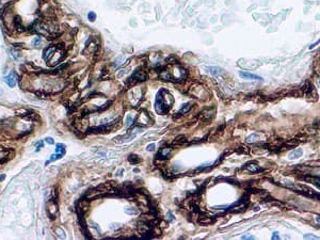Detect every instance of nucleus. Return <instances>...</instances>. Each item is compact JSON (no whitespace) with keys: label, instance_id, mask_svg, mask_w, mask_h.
Masks as SVG:
<instances>
[{"label":"nucleus","instance_id":"8","mask_svg":"<svg viewBox=\"0 0 320 240\" xmlns=\"http://www.w3.org/2000/svg\"><path fill=\"white\" fill-rule=\"evenodd\" d=\"M56 49H57V47L56 46H50V47H48L47 49L44 51V53H43V58H44V60H46V61H48L53 55H55V52H56Z\"/></svg>","mask_w":320,"mask_h":240},{"label":"nucleus","instance_id":"3","mask_svg":"<svg viewBox=\"0 0 320 240\" xmlns=\"http://www.w3.org/2000/svg\"><path fill=\"white\" fill-rule=\"evenodd\" d=\"M146 79H147V75L144 73L143 70L139 69L128 79V85L129 86H134V85H136V83H138V82L145 81Z\"/></svg>","mask_w":320,"mask_h":240},{"label":"nucleus","instance_id":"13","mask_svg":"<svg viewBox=\"0 0 320 240\" xmlns=\"http://www.w3.org/2000/svg\"><path fill=\"white\" fill-rule=\"evenodd\" d=\"M128 161L130 163H132V164H138V163L141 162V158L139 157L138 155H136V154H131L128 157Z\"/></svg>","mask_w":320,"mask_h":240},{"label":"nucleus","instance_id":"1","mask_svg":"<svg viewBox=\"0 0 320 240\" xmlns=\"http://www.w3.org/2000/svg\"><path fill=\"white\" fill-rule=\"evenodd\" d=\"M174 103V98L171 95L170 92H168L167 90L162 89L158 92L156 96V103H155V110L159 113V114H164L167 111L172 107Z\"/></svg>","mask_w":320,"mask_h":240},{"label":"nucleus","instance_id":"6","mask_svg":"<svg viewBox=\"0 0 320 240\" xmlns=\"http://www.w3.org/2000/svg\"><path fill=\"white\" fill-rule=\"evenodd\" d=\"M239 76L244 78V79H251V80H258V81H262L263 78L259 77L257 75H254V74H251V73H247V71H239Z\"/></svg>","mask_w":320,"mask_h":240},{"label":"nucleus","instance_id":"14","mask_svg":"<svg viewBox=\"0 0 320 240\" xmlns=\"http://www.w3.org/2000/svg\"><path fill=\"white\" fill-rule=\"evenodd\" d=\"M300 189L307 195H318L315 191H314L313 189H311L310 187H307V186H300Z\"/></svg>","mask_w":320,"mask_h":240},{"label":"nucleus","instance_id":"22","mask_svg":"<svg viewBox=\"0 0 320 240\" xmlns=\"http://www.w3.org/2000/svg\"><path fill=\"white\" fill-rule=\"evenodd\" d=\"M88 19L90 20V21H95V19H96V14L94 13V12H89V14H88Z\"/></svg>","mask_w":320,"mask_h":240},{"label":"nucleus","instance_id":"33","mask_svg":"<svg viewBox=\"0 0 320 240\" xmlns=\"http://www.w3.org/2000/svg\"><path fill=\"white\" fill-rule=\"evenodd\" d=\"M43 145H44V143L41 141V142L39 143V146H38V148H37V151H40V148H42V147H43Z\"/></svg>","mask_w":320,"mask_h":240},{"label":"nucleus","instance_id":"4","mask_svg":"<svg viewBox=\"0 0 320 240\" xmlns=\"http://www.w3.org/2000/svg\"><path fill=\"white\" fill-rule=\"evenodd\" d=\"M141 129H137V130H134L132 133H130V134H128V135H125V136H118L117 138H114L113 139V141L114 142H116V143H118V144H123V143H125V142H129V141H131L134 138L138 135V134H140L141 133Z\"/></svg>","mask_w":320,"mask_h":240},{"label":"nucleus","instance_id":"21","mask_svg":"<svg viewBox=\"0 0 320 240\" xmlns=\"http://www.w3.org/2000/svg\"><path fill=\"white\" fill-rule=\"evenodd\" d=\"M191 104H187V105H185L182 109L179 110V114H185V113H187V112H189L190 111V109H191Z\"/></svg>","mask_w":320,"mask_h":240},{"label":"nucleus","instance_id":"23","mask_svg":"<svg viewBox=\"0 0 320 240\" xmlns=\"http://www.w3.org/2000/svg\"><path fill=\"white\" fill-rule=\"evenodd\" d=\"M256 140H258V136H257V135H251V136L246 139V142H247V143H251V142H254V141H256Z\"/></svg>","mask_w":320,"mask_h":240},{"label":"nucleus","instance_id":"12","mask_svg":"<svg viewBox=\"0 0 320 240\" xmlns=\"http://www.w3.org/2000/svg\"><path fill=\"white\" fill-rule=\"evenodd\" d=\"M245 209H246V204L245 203H241V204H239V205H237L234 209H232V212L240 213V212H243Z\"/></svg>","mask_w":320,"mask_h":240},{"label":"nucleus","instance_id":"2","mask_svg":"<svg viewBox=\"0 0 320 240\" xmlns=\"http://www.w3.org/2000/svg\"><path fill=\"white\" fill-rule=\"evenodd\" d=\"M135 125H140V126H148L153 123L152 121V117L149 116V114L145 111V110H142L139 115L137 117V119L134 122Z\"/></svg>","mask_w":320,"mask_h":240},{"label":"nucleus","instance_id":"18","mask_svg":"<svg viewBox=\"0 0 320 240\" xmlns=\"http://www.w3.org/2000/svg\"><path fill=\"white\" fill-rule=\"evenodd\" d=\"M65 145L64 144H62V143H58L57 144V146H56V151H57V153L58 154H60V155H64L65 154Z\"/></svg>","mask_w":320,"mask_h":240},{"label":"nucleus","instance_id":"25","mask_svg":"<svg viewBox=\"0 0 320 240\" xmlns=\"http://www.w3.org/2000/svg\"><path fill=\"white\" fill-rule=\"evenodd\" d=\"M154 149H155V144L154 143L148 144L147 147H146V151H148V152H152V151H154Z\"/></svg>","mask_w":320,"mask_h":240},{"label":"nucleus","instance_id":"31","mask_svg":"<svg viewBox=\"0 0 320 240\" xmlns=\"http://www.w3.org/2000/svg\"><path fill=\"white\" fill-rule=\"evenodd\" d=\"M168 218H169V220H170V221H174V217L172 215V213H171V212H169V213H168Z\"/></svg>","mask_w":320,"mask_h":240},{"label":"nucleus","instance_id":"26","mask_svg":"<svg viewBox=\"0 0 320 240\" xmlns=\"http://www.w3.org/2000/svg\"><path fill=\"white\" fill-rule=\"evenodd\" d=\"M125 211L128 212V214H134L136 212V210H135V209H132V208H126Z\"/></svg>","mask_w":320,"mask_h":240},{"label":"nucleus","instance_id":"9","mask_svg":"<svg viewBox=\"0 0 320 240\" xmlns=\"http://www.w3.org/2000/svg\"><path fill=\"white\" fill-rule=\"evenodd\" d=\"M198 222H200L201 224H209V223H212L214 219L211 218L210 215H208L206 213H203L200 215V218H198Z\"/></svg>","mask_w":320,"mask_h":240},{"label":"nucleus","instance_id":"32","mask_svg":"<svg viewBox=\"0 0 320 240\" xmlns=\"http://www.w3.org/2000/svg\"><path fill=\"white\" fill-rule=\"evenodd\" d=\"M272 239H274V240H276V239H279V235H277V233H276V232H274V233H273V236H272Z\"/></svg>","mask_w":320,"mask_h":240},{"label":"nucleus","instance_id":"30","mask_svg":"<svg viewBox=\"0 0 320 240\" xmlns=\"http://www.w3.org/2000/svg\"><path fill=\"white\" fill-rule=\"evenodd\" d=\"M132 122V119H131V115H127V119H126V123L127 124H130Z\"/></svg>","mask_w":320,"mask_h":240},{"label":"nucleus","instance_id":"29","mask_svg":"<svg viewBox=\"0 0 320 240\" xmlns=\"http://www.w3.org/2000/svg\"><path fill=\"white\" fill-rule=\"evenodd\" d=\"M242 239H254V237L250 236V235H244V236H242Z\"/></svg>","mask_w":320,"mask_h":240},{"label":"nucleus","instance_id":"17","mask_svg":"<svg viewBox=\"0 0 320 240\" xmlns=\"http://www.w3.org/2000/svg\"><path fill=\"white\" fill-rule=\"evenodd\" d=\"M302 156V149H297V151H293L292 153L289 154L288 158L289 159H297Z\"/></svg>","mask_w":320,"mask_h":240},{"label":"nucleus","instance_id":"15","mask_svg":"<svg viewBox=\"0 0 320 240\" xmlns=\"http://www.w3.org/2000/svg\"><path fill=\"white\" fill-rule=\"evenodd\" d=\"M207 69H208L209 73H210L211 75H214V76H218V75H220L221 73H223V69H221L220 67H216V66L207 67Z\"/></svg>","mask_w":320,"mask_h":240},{"label":"nucleus","instance_id":"16","mask_svg":"<svg viewBox=\"0 0 320 240\" xmlns=\"http://www.w3.org/2000/svg\"><path fill=\"white\" fill-rule=\"evenodd\" d=\"M214 114H215V111L214 110H205V111H203L202 112V118H204V119H210L211 118V116H214Z\"/></svg>","mask_w":320,"mask_h":240},{"label":"nucleus","instance_id":"19","mask_svg":"<svg viewBox=\"0 0 320 240\" xmlns=\"http://www.w3.org/2000/svg\"><path fill=\"white\" fill-rule=\"evenodd\" d=\"M41 44H42V41H41V38H39V37L34 38V39L32 40V42H31V45H32V47H34V48H39V47L41 46Z\"/></svg>","mask_w":320,"mask_h":240},{"label":"nucleus","instance_id":"27","mask_svg":"<svg viewBox=\"0 0 320 240\" xmlns=\"http://www.w3.org/2000/svg\"><path fill=\"white\" fill-rule=\"evenodd\" d=\"M314 183L316 184L317 187H319V188H320V177H316V178H314Z\"/></svg>","mask_w":320,"mask_h":240},{"label":"nucleus","instance_id":"11","mask_svg":"<svg viewBox=\"0 0 320 240\" xmlns=\"http://www.w3.org/2000/svg\"><path fill=\"white\" fill-rule=\"evenodd\" d=\"M14 26L16 28V30L18 32H21L23 31V26H22V21H21V18L19 16H15L14 17Z\"/></svg>","mask_w":320,"mask_h":240},{"label":"nucleus","instance_id":"24","mask_svg":"<svg viewBox=\"0 0 320 240\" xmlns=\"http://www.w3.org/2000/svg\"><path fill=\"white\" fill-rule=\"evenodd\" d=\"M304 239H320V237L318 236H315V235H312V234H307V235H304Z\"/></svg>","mask_w":320,"mask_h":240},{"label":"nucleus","instance_id":"7","mask_svg":"<svg viewBox=\"0 0 320 240\" xmlns=\"http://www.w3.org/2000/svg\"><path fill=\"white\" fill-rule=\"evenodd\" d=\"M171 147H163V148H161L160 151H159V153H158V156L157 157L158 158H160V159H162V160H164V159H168L169 157H170V154H171Z\"/></svg>","mask_w":320,"mask_h":240},{"label":"nucleus","instance_id":"5","mask_svg":"<svg viewBox=\"0 0 320 240\" xmlns=\"http://www.w3.org/2000/svg\"><path fill=\"white\" fill-rule=\"evenodd\" d=\"M4 81L7 82V85H8L9 87H11V88L15 87L16 82H17V76H16V74L14 73V71H11V73L4 78Z\"/></svg>","mask_w":320,"mask_h":240},{"label":"nucleus","instance_id":"28","mask_svg":"<svg viewBox=\"0 0 320 240\" xmlns=\"http://www.w3.org/2000/svg\"><path fill=\"white\" fill-rule=\"evenodd\" d=\"M46 142L49 143V144H53V143H55V141H53L52 138H46Z\"/></svg>","mask_w":320,"mask_h":240},{"label":"nucleus","instance_id":"10","mask_svg":"<svg viewBox=\"0 0 320 240\" xmlns=\"http://www.w3.org/2000/svg\"><path fill=\"white\" fill-rule=\"evenodd\" d=\"M244 169H246V171H249L251 173H256V172H259L260 171V167H259L256 163L254 162H249L247 164L244 165Z\"/></svg>","mask_w":320,"mask_h":240},{"label":"nucleus","instance_id":"20","mask_svg":"<svg viewBox=\"0 0 320 240\" xmlns=\"http://www.w3.org/2000/svg\"><path fill=\"white\" fill-rule=\"evenodd\" d=\"M187 142V140H186V137H184V136H179V137H177L176 138V140L174 141V144H179V145H183V144H185Z\"/></svg>","mask_w":320,"mask_h":240}]
</instances>
